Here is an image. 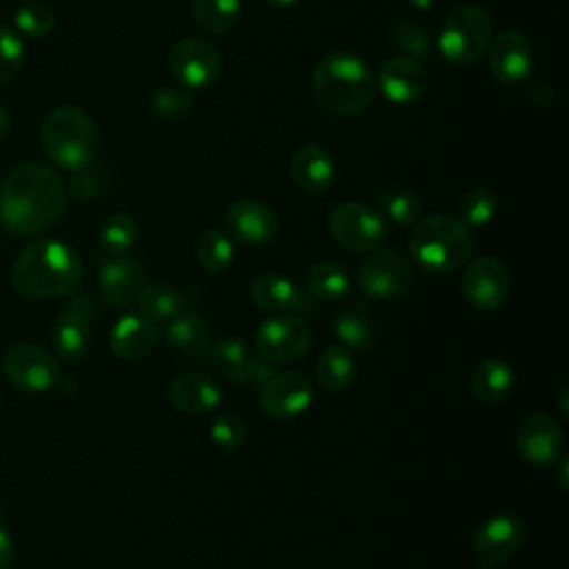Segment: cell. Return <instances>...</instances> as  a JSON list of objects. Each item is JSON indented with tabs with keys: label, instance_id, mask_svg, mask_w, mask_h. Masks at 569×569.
Listing matches in <instances>:
<instances>
[{
	"label": "cell",
	"instance_id": "4fadbf2b",
	"mask_svg": "<svg viewBox=\"0 0 569 569\" xmlns=\"http://www.w3.org/2000/svg\"><path fill=\"white\" fill-rule=\"evenodd\" d=\"M507 267L493 256L473 258L462 273V296L480 311H496L509 296Z\"/></svg>",
	"mask_w": 569,
	"mask_h": 569
},
{
	"label": "cell",
	"instance_id": "44dd1931",
	"mask_svg": "<svg viewBox=\"0 0 569 569\" xmlns=\"http://www.w3.org/2000/svg\"><path fill=\"white\" fill-rule=\"evenodd\" d=\"M169 402L184 416H207L222 402V389L202 371H187L171 380Z\"/></svg>",
	"mask_w": 569,
	"mask_h": 569
},
{
	"label": "cell",
	"instance_id": "277c9868",
	"mask_svg": "<svg viewBox=\"0 0 569 569\" xmlns=\"http://www.w3.org/2000/svg\"><path fill=\"white\" fill-rule=\"evenodd\" d=\"M44 153L69 171H87L100 156V133L80 107L62 104L51 109L40 129Z\"/></svg>",
	"mask_w": 569,
	"mask_h": 569
},
{
	"label": "cell",
	"instance_id": "30bf717a",
	"mask_svg": "<svg viewBox=\"0 0 569 569\" xmlns=\"http://www.w3.org/2000/svg\"><path fill=\"white\" fill-rule=\"evenodd\" d=\"M2 371L22 391H47L60 382L58 360L40 345L18 342L4 351Z\"/></svg>",
	"mask_w": 569,
	"mask_h": 569
},
{
	"label": "cell",
	"instance_id": "52a82bcc",
	"mask_svg": "<svg viewBox=\"0 0 569 569\" xmlns=\"http://www.w3.org/2000/svg\"><path fill=\"white\" fill-rule=\"evenodd\" d=\"M329 231L333 240L345 247L347 251L356 253H369L389 236V220L382 216L380 209L367 204L347 200L333 207L329 216Z\"/></svg>",
	"mask_w": 569,
	"mask_h": 569
},
{
	"label": "cell",
	"instance_id": "e0dca14e",
	"mask_svg": "<svg viewBox=\"0 0 569 569\" xmlns=\"http://www.w3.org/2000/svg\"><path fill=\"white\" fill-rule=\"evenodd\" d=\"M278 229L276 211L253 198L236 200L224 213V233L242 244H267L278 236Z\"/></svg>",
	"mask_w": 569,
	"mask_h": 569
},
{
	"label": "cell",
	"instance_id": "681fc988",
	"mask_svg": "<svg viewBox=\"0 0 569 569\" xmlns=\"http://www.w3.org/2000/svg\"><path fill=\"white\" fill-rule=\"evenodd\" d=\"M264 2H269V4H273V7H291V4H296L298 0H264Z\"/></svg>",
	"mask_w": 569,
	"mask_h": 569
},
{
	"label": "cell",
	"instance_id": "8fae6325",
	"mask_svg": "<svg viewBox=\"0 0 569 569\" xmlns=\"http://www.w3.org/2000/svg\"><path fill=\"white\" fill-rule=\"evenodd\" d=\"M169 69L180 87L207 89L222 71V58L218 49L202 38H182L169 49Z\"/></svg>",
	"mask_w": 569,
	"mask_h": 569
},
{
	"label": "cell",
	"instance_id": "7dc6e473",
	"mask_svg": "<svg viewBox=\"0 0 569 569\" xmlns=\"http://www.w3.org/2000/svg\"><path fill=\"white\" fill-rule=\"evenodd\" d=\"M409 4L416 9H429L436 4V0H409Z\"/></svg>",
	"mask_w": 569,
	"mask_h": 569
},
{
	"label": "cell",
	"instance_id": "e575fe53",
	"mask_svg": "<svg viewBox=\"0 0 569 569\" xmlns=\"http://www.w3.org/2000/svg\"><path fill=\"white\" fill-rule=\"evenodd\" d=\"M496 213H498V198L487 187L469 189L458 202V220L469 229L489 224L496 218Z\"/></svg>",
	"mask_w": 569,
	"mask_h": 569
},
{
	"label": "cell",
	"instance_id": "ffe728a7",
	"mask_svg": "<svg viewBox=\"0 0 569 569\" xmlns=\"http://www.w3.org/2000/svg\"><path fill=\"white\" fill-rule=\"evenodd\" d=\"M249 298L256 307L271 313L311 311L316 307L313 296L302 284L280 273H262L253 278L249 287Z\"/></svg>",
	"mask_w": 569,
	"mask_h": 569
},
{
	"label": "cell",
	"instance_id": "ab89813d",
	"mask_svg": "<svg viewBox=\"0 0 569 569\" xmlns=\"http://www.w3.org/2000/svg\"><path fill=\"white\" fill-rule=\"evenodd\" d=\"M191 91L184 87H160L151 98V109L162 120H178L191 109Z\"/></svg>",
	"mask_w": 569,
	"mask_h": 569
},
{
	"label": "cell",
	"instance_id": "d6a6232c",
	"mask_svg": "<svg viewBox=\"0 0 569 569\" xmlns=\"http://www.w3.org/2000/svg\"><path fill=\"white\" fill-rule=\"evenodd\" d=\"M138 236H140L138 222L122 211L107 216L98 229V242L102 251L109 256L127 253L138 242Z\"/></svg>",
	"mask_w": 569,
	"mask_h": 569
},
{
	"label": "cell",
	"instance_id": "d590c367",
	"mask_svg": "<svg viewBox=\"0 0 569 569\" xmlns=\"http://www.w3.org/2000/svg\"><path fill=\"white\" fill-rule=\"evenodd\" d=\"M380 209L382 216L400 227L416 224L422 216V200L413 189H396L380 193Z\"/></svg>",
	"mask_w": 569,
	"mask_h": 569
},
{
	"label": "cell",
	"instance_id": "484cf974",
	"mask_svg": "<svg viewBox=\"0 0 569 569\" xmlns=\"http://www.w3.org/2000/svg\"><path fill=\"white\" fill-rule=\"evenodd\" d=\"M516 385L513 367L502 358H487L478 362L469 378L471 396L482 405L502 402Z\"/></svg>",
	"mask_w": 569,
	"mask_h": 569
},
{
	"label": "cell",
	"instance_id": "d6986e66",
	"mask_svg": "<svg viewBox=\"0 0 569 569\" xmlns=\"http://www.w3.org/2000/svg\"><path fill=\"white\" fill-rule=\"evenodd\" d=\"M144 284V264L133 256H111L100 264V293L111 307L129 309L138 305Z\"/></svg>",
	"mask_w": 569,
	"mask_h": 569
},
{
	"label": "cell",
	"instance_id": "8d00e7d4",
	"mask_svg": "<svg viewBox=\"0 0 569 569\" xmlns=\"http://www.w3.org/2000/svg\"><path fill=\"white\" fill-rule=\"evenodd\" d=\"M209 438L222 451H236L247 440V422L238 413H218L209 422Z\"/></svg>",
	"mask_w": 569,
	"mask_h": 569
},
{
	"label": "cell",
	"instance_id": "b9f144b4",
	"mask_svg": "<svg viewBox=\"0 0 569 569\" xmlns=\"http://www.w3.org/2000/svg\"><path fill=\"white\" fill-rule=\"evenodd\" d=\"M69 193L76 200H91L98 193V180L87 171H76V176L69 180Z\"/></svg>",
	"mask_w": 569,
	"mask_h": 569
},
{
	"label": "cell",
	"instance_id": "4dcf8cb0",
	"mask_svg": "<svg viewBox=\"0 0 569 569\" xmlns=\"http://www.w3.org/2000/svg\"><path fill=\"white\" fill-rule=\"evenodd\" d=\"M240 0H191L193 22L209 36L229 33L240 18Z\"/></svg>",
	"mask_w": 569,
	"mask_h": 569
},
{
	"label": "cell",
	"instance_id": "ba28073f",
	"mask_svg": "<svg viewBox=\"0 0 569 569\" xmlns=\"http://www.w3.org/2000/svg\"><path fill=\"white\" fill-rule=\"evenodd\" d=\"M313 345V331L296 313H271L256 331V351L271 365L293 362L309 353Z\"/></svg>",
	"mask_w": 569,
	"mask_h": 569
},
{
	"label": "cell",
	"instance_id": "c3c4849f",
	"mask_svg": "<svg viewBox=\"0 0 569 569\" xmlns=\"http://www.w3.org/2000/svg\"><path fill=\"white\" fill-rule=\"evenodd\" d=\"M567 393H569V389H567V387H562V391H560V400H558V402H560V413H562V416H567V405H565V402H567Z\"/></svg>",
	"mask_w": 569,
	"mask_h": 569
},
{
	"label": "cell",
	"instance_id": "f546056e",
	"mask_svg": "<svg viewBox=\"0 0 569 569\" xmlns=\"http://www.w3.org/2000/svg\"><path fill=\"white\" fill-rule=\"evenodd\" d=\"M138 307L153 322H169L184 311V296L169 282H147L140 291Z\"/></svg>",
	"mask_w": 569,
	"mask_h": 569
},
{
	"label": "cell",
	"instance_id": "9c48e42d",
	"mask_svg": "<svg viewBox=\"0 0 569 569\" xmlns=\"http://www.w3.org/2000/svg\"><path fill=\"white\" fill-rule=\"evenodd\" d=\"M356 282L362 293L378 300H391L405 296L411 289L413 271L400 251L378 247L369 251V256L360 262Z\"/></svg>",
	"mask_w": 569,
	"mask_h": 569
},
{
	"label": "cell",
	"instance_id": "4316f807",
	"mask_svg": "<svg viewBox=\"0 0 569 569\" xmlns=\"http://www.w3.org/2000/svg\"><path fill=\"white\" fill-rule=\"evenodd\" d=\"M207 362H211L222 378L242 385L251 380L258 358L242 338H222L211 347Z\"/></svg>",
	"mask_w": 569,
	"mask_h": 569
},
{
	"label": "cell",
	"instance_id": "1f68e13d",
	"mask_svg": "<svg viewBox=\"0 0 569 569\" xmlns=\"http://www.w3.org/2000/svg\"><path fill=\"white\" fill-rule=\"evenodd\" d=\"M333 333L353 353H369L376 342V331L369 316L360 309H345L333 318Z\"/></svg>",
	"mask_w": 569,
	"mask_h": 569
},
{
	"label": "cell",
	"instance_id": "7bdbcfd3",
	"mask_svg": "<svg viewBox=\"0 0 569 569\" xmlns=\"http://www.w3.org/2000/svg\"><path fill=\"white\" fill-rule=\"evenodd\" d=\"M529 98L538 104V107H549L553 102V87L549 82H533L531 91H529Z\"/></svg>",
	"mask_w": 569,
	"mask_h": 569
},
{
	"label": "cell",
	"instance_id": "bcb514c9",
	"mask_svg": "<svg viewBox=\"0 0 569 569\" xmlns=\"http://www.w3.org/2000/svg\"><path fill=\"white\" fill-rule=\"evenodd\" d=\"M9 127H11V118H9V111L0 104V140L9 133Z\"/></svg>",
	"mask_w": 569,
	"mask_h": 569
},
{
	"label": "cell",
	"instance_id": "2e32d148",
	"mask_svg": "<svg viewBox=\"0 0 569 569\" xmlns=\"http://www.w3.org/2000/svg\"><path fill=\"white\" fill-rule=\"evenodd\" d=\"M491 73L507 87H520L531 78L533 71V49L522 31L507 29L498 33L489 49Z\"/></svg>",
	"mask_w": 569,
	"mask_h": 569
},
{
	"label": "cell",
	"instance_id": "7a4b0ae2",
	"mask_svg": "<svg viewBox=\"0 0 569 569\" xmlns=\"http://www.w3.org/2000/svg\"><path fill=\"white\" fill-rule=\"evenodd\" d=\"M84 276V267L73 247L62 240H36L27 244L13 267L11 284L29 300H44L73 293Z\"/></svg>",
	"mask_w": 569,
	"mask_h": 569
},
{
	"label": "cell",
	"instance_id": "ee69618b",
	"mask_svg": "<svg viewBox=\"0 0 569 569\" xmlns=\"http://www.w3.org/2000/svg\"><path fill=\"white\" fill-rule=\"evenodd\" d=\"M13 558V540L11 533L0 525V569H9Z\"/></svg>",
	"mask_w": 569,
	"mask_h": 569
},
{
	"label": "cell",
	"instance_id": "cb8c5ba5",
	"mask_svg": "<svg viewBox=\"0 0 569 569\" xmlns=\"http://www.w3.org/2000/svg\"><path fill=\"white\" fill-rule=\"evenodd\" d=\"M289 171L298 189L311 196L325 193L336 182V162L331 153L318 144L300 147L289 162Z\"/></svg>",
	"mask_w": 569,
	"mask_h": 569
},
{
	"label": "cell",
	"instance_id": "d4e9b609",
	"mask_svg": "<svg viewBox=\"0 0 569 569\" xmlns=\"http://www.w3.org/2000/svg\"><path fill=\"white\" fill-rule=\"evenodd\" d=\"M164 336L173 351L200 362H207L209 351L213 347L209 325L204 322L202 316L193 311H182L180 316L169 320Z\"/></svg>",
	"mask_w": 569,
	"mask_h": 569
},
{
	"label": "cell",
	"instance_id": "6da1fadb",
	"mask_svg": "<svg viewBox=\"0 0 569 569\" xmlns=\"http://www.w3.org/2000/svg\"><path fill=\"white\" fill-rule=\"evenodd\" d=\"M67 191L60 176L42 162L13 167L0 184V222L16 236H33L60 220Z\"/></svg>",
	"mask_w": 569,
	"mask_h": 569
},
{
	"label": "cell",
	"instance_id": "f35d334b",
	"mask_svg": "<svg viewBox=\"0 0 569 569\" xmlns=\"http://www.w3.org/2000/svg\"><path fill=\"white\" fill-rule=\"evenodd\" d=\"M24 64V42L22 38L9 29L0 27V84L11 82Z\"/></svg>",
	"mask_w": 569,
	"mask_h": 569
},
{
	"label": "cell",
	"instance_id": "3957f363",
	"mask_svg": "<svg viewBox=\"0 0 569 569\" xmlns=\"http://www.w3.org/2000/svg\"><path fill=\"white\" fill-rule=\"evenodd\" d=\"M311 87L320 107L336 116H356L365 111L376 91L371 69L351 51H331L322 56L313 69Z\"/></svg>",
	"mask_w": 569,
	"mask_h": 569
},
{
	"label": "cell",
	"instance_id": "5bb4252c",
	"mask_svg": "<svg viewBox=\"0 0 569 569\" xmlns=\"http://www.w3.org/2000/svg\"><path fill=\"white\" fill-rule=\"evenodd\" d=\"M93 300L89 296L73 298L53 322V347L56 353L73 365L84 358L91 345V320H93Z\"/></svg>",
	"mask_w": 569,
	"mask_h": 569
},
{
	"label": "cell",
	"instance_id": "8992f818",
	"mask_svg": "<svg viewBox=\"0 0 569 569\" xmlns=\"http://www.w3.org/2000/svg\"><path fill=\"white\" fill-rule=\"evenodd\" d=\"M493 40V22L478 4H460L449 11L438 36L442 56L453 64L478 62Z\"/></svg>",
	"mask_w": 569,
	"mask_h": 569
},
{
	"label": "cell",
	"instance_id": "ac0fdd59",
	"mask_svg": "<svg viewBox=\"0 0 569 569\" xmlns=\"http://www.w3.org/2000/svg\"><path fill=\"white\" fill-rule=\"evenodd\" d=\"M525 538V522L516 513H496L473 531V551L480 565L493 567L505 562Z\"/></svg>",
	"mask_w": 569,
	"mask_h": 569
},
{
	"label": "cell",
	"instance_id": "f1b7e54d",
	"mask_svg": "<svg viewBox=\"0 0 569 569\" xmlns=\"http://www.w3.org/2000/svg\"><path fill=\"white\" fill-rule=\"evenodd\" d=\"M351 287L349 271L333 260H320L307 273V291L320 300H345Z\"/></svg>",
	"mask_w": 569,
	"mask_h": 569
},
{
	"label": "cell",
	"instance_id": "5b68a950",
	"mask_svg": "<svg viewBox=\"0 0 569 569\" xmlns=\"http://www.w3.org/2000/svg\"><path fill=\"white\" fill-rule=\"evenodd\" d=\"M409 253L418 267L433 276L451 273L473 253L471 229L447 213H431L413 224Z\"/></svg>",
	"mask_w": 569,
	"mask_h": 569
},
{
	"label": "cell",
	"instance_id": "603a6c76",
	"mask_svg": "<svg viewBox=\"0 0 569 569\" xmlns=\"http://www.w3.org/2000/svg\"><path fill=\"white\" fill-rule=\"evenodd\" d=\"M380 91L396 104H409L427 91V73L416 58H389L378 73Z\"/></svg>",
	"mask_w": 569,
	"mask_h": 569
},
{
	"label": "cell",
	"instance_id": "7402d4cb",
	"mask_svg": "<svg viewBox=\"0 0 569 569\" xmlns=\"http://www.w3.org/2000/svg\"><path fill=\"white\" fill-rule=\"evenodd\" d=\"M160 340V329L153 320L142 313L122 316L109 336V349L116 358L136 362L147 358Z\"/></svg>",
	"mask_w": 569,
	"mask_h": 569
},
{
	"label": "cell",
	"instance_id": "83f0119b",
	"mask_svg": "<svg viewBox=\"0 0 569 569\" xmlns=\"http://www.w3.org/2000/svg\"><path fill=\"white\" fill-rule=\"evenodd\" d=\"M358 367L353 351L342 345L327 347L316 362V382L327 391H345L356 382Z\"/></svg>",
	"mask_w": 569,
	"mask_h": 569
},
{
	"label": "cell",
	"instance_id": "60d3db41",
	"mask_svg": "<svg viewBox=\"0 0 569 569\" xmlns=\"http://www.w3.org/2000/svg\"><path fill=\"white\" fill-rule=\"evenodd\" d=\"M393 40L409 58H425L431 51L429 31L413 20H398L393 24Z\"/></svg>",
	"mask_w": 569,
	"mask_h": 569
},
{
	"label": "cell",
	"instance_id": "7c38bea8",
	"mask_svg": "<svg viewBox=\"0 0 569 569\" xmlns=\"http://www.w3.org/2000/svg\"><path fill=\"white\" fill-rule=\"evenodd\" d=\"M313 380L302 371H278L260 385V407L269 418L289 420L309 409Z\"/></svg>",
	"mask_w": 569,
	"mask_h": 569
},
{
	"label": "cell",
	"instance_id": "74e56055",
	"mask_svg": "<svg viewBox=\"0 0 569 569\" xmlns=\"http://www.w3.org/2000/svg\"><path fill=\"white\" fill-rule=\"evenodd\" d=\"M16 27L31 38H44L56 27V13L47 2L33 0L18 9Z\"/></svg>",
	"mask_w": 569,
	"mask_h": 569
},
{
	"label": "cell",
	"instance_id": "836d02e7",
	"mask_svg": "<svg viewBox=\"0 0 569 569\" xmlns=\"http://www.w3.org/2000/svg\"><path fill=\"white\" fill-rule=\"evenodd\" d=\"M196 260L209 273H224L233 262V242L220 229H207L196 242Z\"/></svg>",
	"mask_w": 569,
	"mask_h": 569
},
{
	"label": "cell",
	"instance_id": "9a60e30c",
	"mask_svg": "<svg viewBox=\"0 0 569 569\" xmlns=\"http://www.w3.org/2000/svg\"><path fill=\"white\" fill-rule=\"evenodd\" d=\"M516 449L531 465H553L565 453V438L558 420L545 411L522 418L516 429Z\"/></svg>",
	"mask_w": 569,
	"mask_h": 569
},
{
	"label": "cell",
	"instance_id": "f6af8a7d",
	"mask_svg": "<svg viewBox=\"0 0 569 569\" xmlns=\"http://www.w3.org/2000/svg\"><path fill=\"white\" fill-rule=\"evenodd\" d=\"M551 467H556V471H553V478H556V482H558V487L562 489V491H567L569 489V460H567V456L562 453Z\"/></svg>",
	"mask_w": 569,
	"mask_h": 569
}]
</instances>
